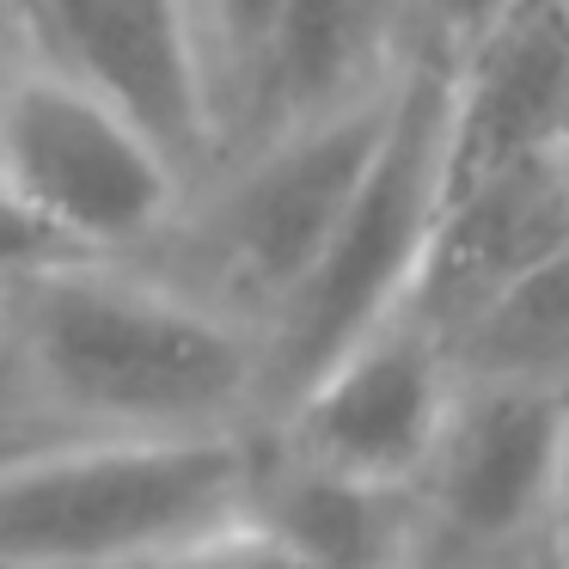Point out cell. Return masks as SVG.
<instances>
[{
	"label": "cell",
	"instance_id": "cell-8",
	"mask_svg": "<svg viewBox=\"0 0 569 569\" xmlns=\"http://www.w3.org/2000/svg\"><path fill=\"white\" fill-rule=\"evenodd\" d=\"M569 136V0H508L447 62L441 197Z\"/></svg>",
	"mask_w": 569,
	"mask_h": 569
},
{
	"label": "cell",
	"instance_id": "cell-15",
	"mask_svg": "<svg viewBox=\"0 0 569 569\" xmlns=\"http://www.w3.org/2000/svg\"><path fill=\"white\" fill-rule=\"evenodd\" d=\"M276 13H282V0H209L221 74H227V92H233L239 104H246L251 87H258V68H263V50H270Z\"/></svg>",
	"mask_w": 569,
	"mask_h": 569
},
{
	"label": "cell",
	"instance_id": "cell-16",
	"mask_svg": "<svg viewBox=\"0 0 569 569\" xmlns=\"http://www.w3.org/2000/svg\"><path fill=\"white\" fill-rule=\"evenodd\" d=\"M62 258H80V251H68L62 239L7 190V178H0V288L26 282V276L50 270V263H62Z\"/></svg>",
	"mask_w": 569,
	"mask_h": 569
},
{
	"label": "cell",
	"instance_id": "cell-3",
	"mask_svg": "<svg viewBox=\"0 0 569 569\" xmlns=\"http://www.w3.org/2000/svg\"><path fill=\"white\" fill-rule=\"evenodd\" d=\"M441 129H447V62L435 50H410L392 80V117L361 172L349 209L325 233L319 258L307 263L282 307L263 319V386L258 429L331 368L343 349L405 312L417 282L422 246L441 214Z\"/></svg>",
	"mask_w": 569,
	"mask_h": 569
},
{
	"label": "cell",
	"instance_id": "cell-20",
	"mask_svg": "<svg viewBox=\"0 0 569 569\" xmlns=\"http://www.w3.org/2000/svg\"><path fill=\"white\" fill-rule=\"evenodd\" d=\"M471 569H557V563H551V551H545V539H532V545H520V551L490 557V563H471Z\"/></svg>",
	"mask_w": 569,
	"mask_h": 569
},
{
	"label": "cell",
	"instance_id": "cell-12",
	"mask_svg": "<svg viewBox=\"0 0 569 569\" xmlns=\"http://www.w3.org/2000/svg\"><path fill=\"white\" fill-rule=\"evenodd\" d=\"M373 56H380V0H282L246 111L288 123L337 104L392 74V68L380 74Z\"/></svg>",
	"mask_w": 569,
	"mask_h": 569
},
{
	"label": "cell",
	"instance_id": "cell-6",
	"mask_svg": "<svg viewBox=\"0 0 569 569\" xmlns=\"http://www.w3.org/2000/svg\"><path fill=\"white\" fill-rule=\"evenodd\" d=\"M563 417L569 398L557 392L453 380L441 435L410 483L422 520L417 569H471L545 539Z\"/></svg>",
	"mask_w": 569,
	"mask_h": 569
},
{
	"label": "cell",
	"instance_id": "cell-11",
	"mask_svg": "<svg viewBox=\"0 0 569 569\" xmlns=\"http://www.w3.org/2000/svg\"><path fill=\"white\" fill-rule=\"evenodd\" d=\"M251 520L270 527L312 569H417L422 520L410 483H373L300 459L263 435Z\"/></svg>",
	"mask_w": 569,
	"mask_h": 569
},
{
	"label": "cell",
	"instance_id": "cell-4",
	"mask_svg": "<svg viewBox=\"0 0 569 569\" xmlns=\"http://www.w3.org/2000/svg\"><path fill=\"white\" fill-rule=\"evenodd\" d=\"M392 80L398 68L349 99L276 123L263 153L221 190V202L202 221V270L197 282H184L190 295L263 331V319L307 276L325 233L356 197L361 172L386 136V117H392Z\"/></svg>",
	"mask_w": 569,
	"mask_h": 569
},
{
	"label": "cell",
	"instance_id": "cell-2",
	"mask_svg": "<svg viewBox=\"0 0 569 569\" xmlns=\"http://www.w3.org/2000/svg\"><path fill=\"white\" fill-rule=\"evenodd\" d=\"M263 429H68L0 466V569H123L251 515Z\"/></svg>",
	"mask_w": 569,
	"mask_h": 569
},
{
	"label": "cell",
	"instance_id": "cell-14",
	"mask_svg": "<svg viewBox=\"0 0 569 569\" xmlns=\"http://www.w3.org/2000/svg\"><path fill=\"white\" fill-rule=\"evenodd\" d=\"M123 569H312L307 557H295L270 527L258 520H227L214 532H197V539H178L153 557H136Z\"/></svg>",
	"mask_w": 569,
	"mask_h": 569
},
{
	"label": "cell",
	"instance_id": "cell-19",
	"mask_svg": "<svg viewBox=\"0 0 569 569\" xmlns=\"http://www.w3.org/2000/svg\"><path fill=\"white\" fill-rule=\"evenodd\" d=\"M50 435H68V422L43 417V410H0V466L31 453V447L50 441Z\"/></svg>",
	"mask_w": 569,
	"mask_h": 569
},
{
	"label": "cell",
	"instance_id": "cell-9",
	"mask_svg": "<svg viewBox=\"0 0 569 569\" xmlns=\"http://www.w3.org/2000/svg\"><path fill=\"white\" fill-rule=\"evenodd\" d=\"M557 246H569V153L563 148L496 166V172L447 190L435 233L422 246L417 282L405 295V312L441 343H453V331L483 300H496L515 276H527Z\"/></svg>",
	"mask_w": 569,
	"mask_h": 569
},
{
	"label": "cell",
	"instance_id": "cell-7",
	"mask_svg": "<svg viewBox=\"0 0 569 569\" xmlns=\"http://www.w3.org/2000/svg\"><path fill=\"white\" fill-rule=\"evenodd\" d=\"M447 405H453L447 343L422 331L410 312H398L356 349H343L312 386H300L263 422V435L300 459L349 471V478L417 483Z\"/></svg>",
	"mask_w": 569,
	"mask_h": 569
},
{
	"label": "cell",
	"instance_id": "cell-18",
	"mask_svg": "<svg viewBox=\"0 0 569 569\" xmlns=\"http://www.w3.org/2000/svg\"><path fill=\"white\" fill-rule=\"evenodd\" d=\"M545 551H551L557 569H569V417H563V447H557L551 508H545Z\"/></svg>",
	"mask_w": 569,
	"mask_h": 569
},
{
	"label": "cell",
	"instance_id": "cell-21",
	"mask_svg": "<svg viewBox=\"0 0 569 569\" xmlns=\"http://www.w3.org/2000/svg\"><path fill=\"white\" fill-rule=\"evenodd\" d=\"M7 7H13V13H19V19H26V13H31V0H7Z\"/></svg>",
	"mask_w": 569,
	"mask_h": 569
},
{
	"label": "cell",
	"instance_id": "cell-13",
	"mask_svg": "<svg viewBox=\"0 0 569 569\" xmlns=\"http://www.w3.org/2000/svg\"><path fill=\"white\" fill-rule=\"evenodd\" d=\"M453 380L532 386L569 398V246L483 300L447 343Z\"/></svg>",
	"mask_w": 569,
	"mask_h": 569
},
{
	"label": "cell",
	"instance_id": "cell-17",
	"mask_svg": "<svg viewBox=\"0 0 569 569\" xmlns=\"http://www.w3.org/2000/svg\"><path fill=\"white\" fill-rule=\"evenodd\" d=\"M502 7L508 0H410V13H417V43L435 50L441 62H453Z\"/></svg>",
	"mask_w": 569,
	"mask_h": 569
},
{
	"label": "cell",
	"instance_id": "cell-1",
	"mask_svg": "<svg viewBox=\"0 0 569 569\" xmlns=\"http://www.w3.org/2000/svg\"><path fill=\"white\" fill-rule=\"evenodd\" d=\"M7 356L68 429H258V331L178 282L62 258L7 288Z\"/></svg>",
	"mask_w": 569,
	"mask_h": 569
},
{
	"label": "cell",
	"instance_id": "cell-5",
	"mask_svg": "<svg viewBox=\"0 0 569 569\" xmlns=\"http://www.w3.org/2000/svg\"><path fill=\"white\" fill-rule=\"evenodd\" d=\"M172 153L68 68L0 92V178L80 258L141 246L172 214Z\"/></svg>",
	"mask_w": 569,
	"mask_h": 569
},
{
	"label": "cell",
	"instance_id": "cell-10",
	"mask_svg": "<svg viewBox=\"0 0 569 569\" xmlns=\"http://www.w3.org/2000/svg\"><path fill=\"white\" fill-rule=\"evenodd\" d=\"M26 26H38L68 74L117 99L172 160L202 148L209 68L184 0H31Z\"/></svg>",
	"mask_w": 569,
	"mask_h": 569
},
{
	"label": "cell",
	"instance_id": "cell-22",
	"mask_svg": "<svg viewBox=\"0 0 569 569\" xmlns=\"http://www.w3.org/2000/svg\"><path fill=\"white\" fill-rule=\"evenodd\" d=\"M563 153H569V136H563Z\"/></svg>",
	"mask_w": 569,
	"mask_h": 569
}]
</instances>
